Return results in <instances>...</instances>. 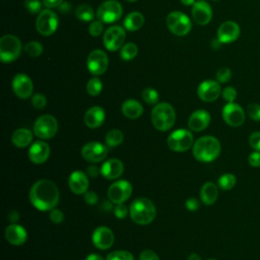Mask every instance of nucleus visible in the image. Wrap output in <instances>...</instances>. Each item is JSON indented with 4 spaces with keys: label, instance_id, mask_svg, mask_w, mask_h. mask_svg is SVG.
I'll list each match as a JSON object with an SVG mask.
<instances>
[{
    "label": "nucleus",
    "instance_id": "4468645a",
    "mask_svg": "<svg viewBox=\"0 0 260 260\" xmlns=\"http://www.w3.org/2000/svg\"><path fill=\"white\" fill-rule=\"evenodd\" d=\"M108 64L109 60L107 54L100 49L91 51L86 60L87 69L93 75H101L105 73L108 68Z\"/></svg>",
    "mask_w": 260,
    "mask_h": 260
},
{
    "label": "nucleus",
    "instance_id": "6e6d98bb",
    "mask_svg": "<svg viewBox=\"0 0 260 260\" xmlns=\"http://www.w3.org/2000/svg\"><path fill=\"white\" fill-rule=\"evenodd\" d=\"M62 2H63V0H43V3L47 8L58 7L62 4Z\"/></svg>",
    "mask_w": 260,
    "mask_h": 260
},
{
    "label": "nucleus",
    "instance_id": "bb28decb",
    "mask_svg": "<svg viewBox=\"0 0 260 260\" xmlns=\"http://www.w3.org/2000/svg\"><path fill=\"white\" fill-rule=\"evenodd\" d=\"M32 141V132L27 128H18L11 135V142L18 148L30 145Z\"/></svg>",
    "mask_w": 260,
    "mask_h": 260
},
{
    "label": "nucleus",
    "instance_id": "f257e3e1",
    "mask_svg": "<svg viewBox=\"0 0 260 260\" xmlns=\"http://www.w3.org/2000/svg\"><path fill=\"white\" fill-rule=\"evenodd\" d=\"M28 198L36 209L40 211H50L55 208L59 202V188L50 180H38L30 187Z\"/></svg>",
    "mask_w": 260,
    "mask_h": 260
},
{
    "label": "nucleus",
    "instance_id": "9b49d317",
    "mask_svg": "<svg viewBox=\"0 0 260 260\" xmlns=\"http://www.w3.org/2000/svg\"><path fill=\"white\" fill-rule=\"evenodd\" d=\"M58 22L59 20L55 12L50 9H44L37 18V30L43 36H50L56 31Z\"/></svg>",
    "mask_w": 260,
    "mask_h": 260
},
{
    "label": "nucleus",
    "instance_id": "cd10ccee",
    "mask_svg": "<svg viewBox=\"0 0 260 260\" xmlns=\"http://www.w3.org/2000/svg\"><path fill=\"white\" fill-rule=\"evenodd\" d=\"M121 110H122V113L123 115L128 118V119H137L139 118L142 113H143V107L142 105L136 101V100H133V99H129V100H126L123 104H122V107H121Z\"/></svg>",
    "mask_w": 260,
    "mask_h": 260
},
{
    "label": "nucleus",
    "instance_id": "49530a36",
    "mask_svg": "<svg viewBox=\"0 0 260 260\" xmlns=\"http://www.w3.org/2000/svg\"><path fill=\"white\" fill-rule=\"evenodd\" d=\"M250 146L257 151H260V131H255L251 133L249 137Z\"/></svg>",
    "mask_w": 260,
    "mask_h": 260
},
{
    "label": "nucleus",
    "instance_id": "39448f33",
    "mask_svg": "<svg viewBox=\"0 0 260 260\" xmlns=\"http://www.w3.org/2000/svg\"><path fill=\"white\" fill-rule=\"evenodd\" d=\"M21 53V43L13 35H5L0 39V59L4 63H10L17 59Z\"/></svg>",
    "mask_w": 260,
    "mask_h": 260
},
{
    "label": "nucleus",
    "instance_id": "ddd939ff",
    "mask_svg": "<svg viewBox=\"0 0 260 260\" xmlns=\"http://www.w3.org/2000/svg\"><path fill=\"white\" fill-rule=\"evenodd\" d=\"M223 121L231 127H239L245 122V112L236 103H228L221 111Z\"/></svg>",
    "mask_w": 260,
    "mask_h": 260
},
{
    "label": "nucleus",
    "instance_id": "bf43d9fd",
    "mask_svg": "<svg viewBox=\"0 0 260 260\" xmlns=\"http://www.w3.org/2000/svg\"><path fill=\"white\" fill-rule=\"evenodd\" d=\"M220 45H221V43L218 41V39L213 40L212 43H211V46H212L214 49H218V48L220 47Z\"/></svg>",
    "mask_w": 260,
    "mask_h": 260
},
{
    "label": "nucleus",
    "instance_id": "0eeeda50",
    "mask_svg": "<svg viewBox=\"0 0 260 260\" xmlns=\"http://www.w3.org/2000/svg\"><path fill=\"white\" fill-rule=\"evenodd\" d=\"M58 132L57 119L49 114L40 116L34 124V134L41 139H51Z\"/></svg>",
    "mask_w": 260,
    "mask_h": 260
},
{
    "label": "nucleus",
    "instance_id": "f3484780",
    "mask_svg": "<svg viewBox=\"0 0 260 260\" xmlns=\"http://www.w3.org/2000/svg\"><path fill=\"white\" fill-rule=\"evenodd\" d=\"M221 93V88L218 81L207 79L202 81L197 87V94L203 102H213L217 100Z\"/></svg>",
    "mask_w": 260,
    "mask_h": 260
},
{
    "label": "nucleus",
    "instance_id": "b1692460",
    "mask_svg": "<svg viewBox=\"0 0 260 260\" xmlns=\"http://www.w3.org/2000/svg\"><path fill=\"white\" fill-rule=\"evenodd\" d=\"M124 172V165L118 158H110L101 167V175L107 180H116Z\"/></svg>",
    "mask_w": 260,
    "mask_h": 260
},
{
    "label": "nucleus",
    "instance_id": "9d476101",
    "mask_svg": "<svg viewBox=\"0 0 260 260\" xmlns=\"http://www.w3.org/2000/svg\"><path fill=\"white\" fill-rule=\"evenodd\" d=\"M132 194V185L127 180L114 182L108 189V198L114 204L124 203Z\"/></svg>",
    "mask_w": 260,
    "mask_h": 260
},
{
    "label": "nucleus",
    "instance_id": "c85d7f7f",
    "mask_svg": "<svg viewBox=\"0 0 260 260\" xmlns=\"http://www.w3.org/2000/svg\"><path fill=\"white\" fill-rule=\"evenodd\" d=\"M218 197V188L213 182H206L200 189V199L205 205H212Z\"/></svg>",
    "mask_w": 260,
    "mask_h": 260
},
{
    "label": "nucleus",
    "instance_id": "473e14b6",
    "mask_svg": "<svg viewBox=\"0 0 260 260\" xmlns=\"http://www.w3.org/2000/svg\"><path fill=\"white\" fill-rule=\"evenodd\" d=\"M75 15L78 19L83 21H90L94 17L92 8L86 4H81L77 6V8L75 9Z\"/></svg>",
    "mask_w": 260,
    "mask_h": 260
},
{
    "label": "nucleus",
    "instance_id": "680f3d73",
    "mask_svg": "<svg viewBox=\"0 0 260 260\" xmlns=\"http://www.w3.org/2000/svg\"><path fill=\"white\" fill-rule=\"evenodd\" d=\"M126 1H128V2H135L136 0H126Z\"/></svg>",
    "mask_w": 260,
    "mask_h": 260
},
{
    "label": "nucleus",
    "instance_id": "e2e57ef3",
    "mask_svg": "<svg viewBox=\"0 0 260 260\" xmlns=\"http://www.w3.org/2000/svg\"><path fill=\"white\" fill-rule=\"evenodd\" d=\"M207 260H216V259H207Z\"/></svg>",
    "mask_w": 260,
    "mask_h": 260
},
{
    "label": "nucleus",
    "instance_id": "c9c22d12",
    "mask_svg": "<svg viewBox=\"0 0 260 260\" xmlns=\"http://www.w3.org/2000/svg\"><path fill=\"white\" fill-rule=\"evenodd\" d=\"M24 51L30 57H38L43 53V45L37 41H31L24 46Z\"/></svg>",
    "mask_w": 260,
    "mask_h": 260
},
{
    "label": "nucleus",
    "instance_id": "72a5a7b5",
    "mask_svg": "<svg viewBox=\"0 0 260 260\" xmlns=\"http://www.w3.org/2000/svg\"><path fill=\"white\" fill-rule=\"evenodd\" d=\"M137 53H138V48L133 43H128V44L122 46V48L120 50V56L125 61L134 59L136 57Z\"/></svg>",
    "mask_w": 260,
    "mask_h": 260
},
{
    "label": "nucleus",
    "instance_id": "ea45409f",
    "mask_svg": "<svg viewBox=\"0 0 260 260\" xmlns=\"http://www.w3.org/2000/svg\"><path fill=\"white\" fill-rule=\"evenodd\" d=\"M232 78V71L228 67H221L216 72V81L219 83H225Z\"/></svg>",
    "mask_w": 260,
    "mask_h": 260
},
{
    "label": "nucleus",
    "instance_id": "f704fd0d",
    "mask_svg": "<svg viewBox=\"0 0 260 260\" xmlns=\"http://www.w3.org/2000/svg\"><path fill=\"white\" fill-rule=\"evenodd\" d=\"M103 89V83L98 77H92L86 83V91L90 95H98Z\"/></svg>",
    "mask_w": 260,
    "mask_h": 260
},
{
    "label": "nucleus",
    "instance_id": "423d86ee",
    "mask_svg": "<svg viewBox=\"0 0 260 260\" xmlns=\"http://www.w3.org/2000/svg\"><path fill=\"white\" fill-rule=\"evenodd\" d=\"M194 138L191 131L187 129H177L173 131L167 139L169 148L175 152H184L194 144Z\"/></svg>",
    "mask_w": 260,
    "mask_h": 260
},
{
    "label": "nucleus",
    "instance_id": "13d9d810",
    "mask_svg": "<svg viewBox=\"0 0 260 260\" xmlns=\"http://www.w3.org/2000/svg\"><path fill=\"white\" fill-rule=\"evenodd\" d=\"M187 260H201V258H200V256H199L198 254L192 253V254L189 255V257L187 258Z\"/></svg>",
    "mask_w": 260,
    "mask_h": 260
},
{
    "label": "nucleus",
    "instance_id": "dca6fc26",
    "mask_svg": "<svg viewBox=\"0 0 260 260\" xmlns=\"http://www.w3.org/2000/svg\"><path fill=\"white\" fill-rule=\"evenodd\" d=\"M91 241L95 248L100 250H107L113 246L115 242V236L111 229L102 225L93 231L91 235Z\"/></svg>",
    "mask_w": 260,
    "mask_h": 260
},
{
    "label": "nucleus",
    "instance_id": "412c9836",
    "mask_svg": "<svg viewBox=\"0 0 260 260\" xmlns=\"http://www.w3.org/2000/svg\"><path fill=\"white\" fill-rule=\"evenodd\" d=\"M192 17L197 24L205 25L212 18L210 5L204 0H197L192 5Z\"/></svg>",
    "mask_w": 260,
    "mask_h": 260
},
{
    "label": "nucleus",
    "instance_id": "20e7f679",
    "mask_svg": "<svg viewBox=\"0 0 260 260\" xmlns=\"http://www.w3.org/2000/svg\"><path fill=\"white\" fill-rule=\"evenodd\" d=\"M151 122L158 131L170 130L176 122V112L168 103H159L151 111Z\"/></svg>",
    "mask_w": 260,
    "mask_h": 260
},
{
    "label": "nucleus",
    "instance_id": "1a4fd4ad",
    "mask_svg": "<svg viewBox=\"0 0 260 260\" xmlns=\"http://www.w3.org/2000/svg\"><path fill=\"white\" fill-rule=\"evenodd\" d=\"M122 5L116 0H107L103 2L96 11L98 19L103 23H112L120 19L122 16Z\"/></svg>",
    "mask_w": 260,
    "mask_h": 260
},
{
    "label": "nucleus",
    "instance_id": "a878e982",
    "mask_svg": "<svg viewBox=\"0 0 260 260\" xmlns=\"http://www.w3.org/2000/svg\"><path fill=\"white\" fill-rule=\"evenodd\" d=\"M106 118V113L102 107L93 106L89 108L84 114V123L88 128L94 129L103 125Z\"/></svg>",
    "mask_w": 260,
    "mask_h": 260
},
{
    "label": "nucleus",
    "instance_id": "4c0bfd02",
    "mask_svg": "<svg viewBox=\"0 0 260 260\" xmlns=\"http://www.w3.org/2000/svg\"><path fill=\"white\" fill-rule=\"evenodd\" d=\"M106 260H134V256L128 251L117 250L108 254Z\"/></svg>",
    "mask_w": 260,
    "mask_h": 260
},
{
    "label": "nucleus",
    "instance_id": "8fccbe9b",
    "mask_svg": "<svg viewBox=\"0 0 260 260\" xmlns=\"http://www.w3.org/2000/svg\"><path fill=\"white\" fill-rule=\"evenodd\" d=\"M83 198H84V201L86 204L88 205H94L96 202H98V199H99V196L96 195L95 192L93 191H86L84 194H83Z\"/></svg>",
    "mask_w": 260,
    "mask_h": 260
},
{
    "label": "nucleus",
    "instance_id": "864d4df0",
    "mask_svg": "<svg viewBox=\"0 0 260 260\" xmlns=\"http://www.w3.org/2000/svg\"><path fill=\"white\" fill-rule=\"evenodd\" d=\"M85 173L89 178H95L99 174H101V169H98L95 166H89L87 167Z\"/></svg>",
    "mask_w": 260,
    "mask_h": 260
},
{
    "label": "nucleus",
    "instance_id": "c756f323",
    "mask_svg": "<svg viewBox=\"0 0 260 260\" xmlns=\"http://www.w3.org/2000/svg\"><path fill=\"white\" fill-rule=\"evenodd\" d=\"M144 23V17L140 12L134 11L129 13L124 19V27L128 30L134 31L139 29Z\"/></svg>",
    "mask_w": 260,
    "mask_h": 260
},
{
    "label": "nucleus",
    "instance_id": "2f4dec72",
    "mask_svg": "<svg viewBox=\"0 0 260 260\" xmlns=\"http://www.w3.org/2000/svg\"><path fill=\"white\" fill-rule=\"evenodd\" d=\"M236 182H237V179L235 177L234 174H231V173H225V174H222L218 180H217V185L218 187L223 190V191H229L231 189L234 188V186L236 185Z\"/></svg>",
    "mask_w": 260,
    "mask_h": 260
},
{
    "label": "nucleus",
    "instance_id": "a211bd4d",
    "mask_svg": "<svg viewBox=\"0 0 260 260\" xmlns=\"http://www.w3.org/2000/svg\"><path fill=\"white\" fill-rule=\"evenodd\" d=\"M12 89L19 99H27L32 93L34 84L26 74L18 73L12 79Z\"/></svg>",
    "mask_w": 260,
    "mask_h": 260
},
{
    "label": "nucleus",
    "instance_id": "58836bf2",
    "mask_svg": "<svg viewBox=\"0 0 260 260\" xmlns=\"http://www.w3.org/2000/svg\"><path fill=\"white\" fill-rule=\"evenodd\" d=\"M248 116L253 121H260V105L256 103H251L247 106Z\"/></svg>",
    "mask_w": 260,
    "mask_h": 260
},
{
    "label": "nucleus",
    "instance_id": "79ce46f5",
    "mask_svg": "<svg viewBox=\"0 0 260 260\" xmlns=\"http://www.w3.org/2000/svg\"><path fill=\"white\" fill-rule=\"evenodd\" d=\"M221 95L225 102L234 103L237 98V90L233 86H226L221 91Z\"/></svg>",
    "mask_w": 260,
    "mask_h": 260
},
{
    "label": "nucleus",
    "instance_id": "5701e85b",
    "mask_svg": "<svg viewBox=\"0 0 260 260\" xmlns=\"http://www.w3.org/2000/svg\"><path fill=\"white\" fill-rule=\"evenodd\" d=\"M5 239L13 246H21L27 240L26 230L17 223H10L5 229Z\"/></svg>",
    "mask_w": 260,
    "mask_h": 260
},
{
    "label": "nucleus",
    "instance_id": "e433bc0d",
    "mask_svg": "<svg viewBox=\"0 0 260 260\" xmlns=\"http://www.w3.org/2000/svg\"><path fill=\"white\" fill-rule=\"evenodd\" d=\"M142 99L148 105H156L159 99L158 92L152 87H146L142 91Z\"/></svg>",
    "mask_w": 260,
    "mask_h": 260
},
{
    "label": "nucleus",
    "instance_id": "7c9ffc66",
    "mask_svg": "<svg viewBox=\"0 0 260 260\" xmlns=\"http://www.w3.org/2000/svg\"><path fill=\"white\" fill-rule=\"evenodd\" d=\"M124 140L123 132L118 129L110 130L105 137V142L108 147H116L120 145Z\"/></svg>",
    "mask_w": 260,
    "mask_h": 260
},
{
    "label": "nucleus",
    "instance_id": "2eb2a0df",
    "mask_svg": "<svg viewBox=\"0 0 260 260\" xmlns=\"http://www.w3.org/2000/svg\"><path fill=\"white\" fill-rule=\"evenodd\" d=\"M125 38V30L121 26H110L104 34V46L109 51H117L122 47Z\"/></svg>",
    "mask_w": 260,
    "mask_h": 260
},
{
    "label": "nucleus",
    "instance_id": "a19ab883",
    "mask_svg": "<svg viewBox=\"0 0 260 260\" xmlns=\"http://www.w3.org/2000/svg\"><path fill=\"white\" fill-rule=\"evenodd\" d=\"M31 105L37 110H42L47 105V99L42 93H36L31 98Z\"/></svg>",
    "mask_w": 260,
    "mask_h": 260
},
{
    "label": "nucleus",
    "instance_id": "393cba45",
    "mask_svg": "<svg viewBox=\"0 0 260 260\" xmlns=\"http://www.w3.org/2000/svg\"><path fill=\"white\" fill-rule=\"evenodd\" d=\"M211 120L210 114L205 110H197L193 112L188 120V126L190 130L195 132H200L207 128Z\"/></svg>",
    "mask_w": 260,
    "mask_h": 260
},
{
    "label": "nucleus",
    "instance_id": "c03bdc74",
    "mask_svg": "<svg viewBox=\"0 0 260 260\" xmlns=\"http://www.w3.org/2000/svg\"><path fill=\"white\" fill-rule=\"evenodd\" d=\"M24 7L30 13H38V12L41 11L42 3L40 2V0H25L24 1Z\"/></svg>",
    "mask_w": 260,
    "mask_h": 260
},
{
    "label": "nucleus",
    "instance_id": "603ef678",
    "mask_svg": "<svg viewBox=\"0 0 260 260\" xmlns=\"http://www.w3.org/2000/svg\"><path fill=\"white\" fill-rule=\"evenodd\" d=\"M185 207L190 211H196L200 207V203L196 198L190 197L185 201Z\"/></svg>",
    "mask_w": 260,
    "mask_h": 260
},
{
    "label": "nucleus",
    "instance_id": "37998d69",
    "mask_svg": "<svg viewBox=\"0 0 260 260\" xmlns=\"http://www.w3.org/2000/svg\"><path fill=\"white\" fill-rule=\"evenodd\" d=\"M103 30H104V25H103V22L101 20L93 21L88 26V32L92 37L100 36L103 32Z\"/></svg>",
    "mask_w": 260,
    "mask_h": 260
},
{
    "label": "nucleus",
    "instance_id": "de8ad7c7",
    "mask_svg": "<svg viewBox=\"0 0 260 260\" xmlns=\"http://www.w3.org/2000/svg\"><path fill=\"white\" fill-rule=\"evenodd\" d=\"M50 219L52 222L56 224L61 223L64 220V213L60 209L55 207L52 210H50Z\"/></svg>",
    "mask_w": 260,
    "mask_h": 260
},
{
    "label": "nucleus",
    "instance_id": "0e129e2a",
    "mask_svg": "<svg viewBox=\"0 0 260 260\" xmlns=\"http://www.w3.org/2000/svg\"><path fill=\"white\" fill-rule=\"evenodd\" d=\"M213 1H217V0H213Z\"/></svg>",
    "mask_w": 260,
    "mask_h": 260
},
{
    "label": "nucleus",
    "instance_id": "4d7b16f0",
    "mask_svg": "<svg viewBox=\"0 0 260 260\" xmlns=\"http://www.w3.org/2000/svg\"><path fill=\"white\" fill-rule=\"evenodd\" d=\"M85 260H105L101 255L99 254H95V253H91V254H88L85 258Z\"/></svg>",
    "mask_w": 260,
    "mask_h": 260
},
{
    "label": "nucleus",
    "instance_id": "f8f14e48",
    "mask_svg": "<svg viewBox=\"0 0 260 260\" xmlns=\"http://www.w3.org/2000/svg\"><path fill=\"white\" fill-rule=\"evenodd\" d=\"M82 157L89 162L103 161L108 155V147L98 141H90L85 143L81 148Z\"/></svg>",
    "mask_w": 260,
    "mask_h": 260
},
{
    "label": "nucleus",
    "instance_id": "6ab92c4d",
    "mask_svg": "<svg viewBox=\"0 0 260 260\" xmlns=\"http://www.w3.org/2000/svg\"><path fill=\"white\" fill-rule=\"evenodd\" d=\"M51 148L50 145L42 140L35 141L30 144L28 149V158L32 164L41 165L44 164L50 156Z\"/></svg>",
    "mask_w": 260,
    "mask_h": 260
},
{
    "label": "nucleus",
    "instance_id": "052dcab7",
    "mask_svg": "<svg viewBox=\"0 0 260 260\" xmlns=\"http://www.w3.org/2000/svg\"><path fill=\"white\" fill-rule=\"evenodd\" d=\"M181 2L184 4V5H193L195 0H181Z\"/></svg>",
    "mask_w": 260,
    "mask_h": 260
},
{
    "label": "nucleus",
    "instance_id": "aec40b11",
    "mask_svg": "<svg viewBox=\"0 0 260 260\" xmlns=\"http://www.w3.org/2000/svg\"><path fill=\"white\" fill-rule=\"evenodd\" d=\"M240 26L237 22L228 20L222 22L217 29V39L221 44L235 42L240 37Z\"/></svg>",
    "mask_w": 260,
    "mask_h": 260
},
{
    "label": "nucleus",
    "instance_id": "6e6552de",
    "mask_svg": "<svg viewBox=\"0 0 260 260\" xmlns=\"http://www.w3.org/2000/svg\"><path fill=\"white\" fill-rule=\"evenodd\" d=\"M167 25L171 32L179 37L187 35L192 27L190 18L180 11H173L167 16Z\"/></svg>",
    "mask_w": 260,
    "mask_h": 260
},
{
    "label": "nucleus",
    "instance_id": "a18cd8bd",
    "mask_svg": "<svg viewBox=\"0 0 260 260\" xmlns=\"http://www.w3.org/2000/svg\"><path fill=\"white\" fill-rule=\"evenodd\" d=\"M129 213V209L128 207L124 204V203H120V204H116L115 208H114V214L117 218L119 219H123L125 218Z\"/></svg>",
    "mask_w": 260,
    "mask_h": 260
},
{
    "label": "nucleus",
    "instance_id": "5fc2aeb1",
    "mask_svg": "<svg viewBox=\"0 0 260 260\" xmlns=\"http://www.w3.org/2000/svg\"><path fill=\"white\" fill-rule=\"evenodd\" d=\"M7 218H8L10 223H16L19 220V212L15 209H12L8 212Z\"/></svg>",
    "mask_w": 260,
    "mask_h": 260
},
{
    "label": "nucleus",
    "instance_id": "4be33fe9",
    "mask_svg": "<svg viewBox=\"0 0 260 260\" xmlns=\"http://www.w3.org/2000/svg\"><path fill=\"white\" fill-rule=\"evenodd\" d=\"M88 176L82 171H73L68 178V186L76 195L84 194L88 190Z\"/></svg>",
    "mask_w": 260,
    "mask_h": 260
},
{
    "label": "nucleus",
    "instance_id": "7ed1b4c3",
    "mask_svg": "<svg viewBox=\"0 0 260 260\" xmlns=\"http://www.w3.org/2000/svg\"><path fill=\"white\" fill-rule=\"evenodd\" d=\"M129 213L131 219L135 223L145 225L154 219L156 215V208L151 200L145 197H140L132 201Z\"/></svg>",
    "mask_w": 260,
    "mask_h": 260
},
{
    "label": "nucleus",
    "instance_id": "f03ea898",
    "mask_svg": "<svg viewBox=\"0 0 260 260\" xmlns=\"http://www.w3.org/2000/svg\"><path fill=\"white\" fill-rule=\"evenodd\" d=\"M221 145L214 136H202L198 138L192 146L193 156L201 162H211L217 158L220 153Z\"/></svg>",
    "mask_w": 260,
    "mask_h": 260
},
{
    "label": "nucleus",
    "instance_id": "09e8293b",
    "mask_svg": "<svg viewBox=\"0 0 260 260\" xmlns=\"http://www.w3.org/2000/svg\"><path fill=\"white\" fill-rule=\"evenodd\" d=\"M139 260H159V258L154 251L150 249H145L140 253Z\"/></svg>",
    "mask_w": 260,
    "mask_h": 260
},
{
    "label": "nucleus",
    "instance_id": "3c124183",
    "mask_svg": "<svg viewBox=\"0 0 260 260\" xmlns=\"http://www.w3.org/2000/svg\"><path fill=\"white\" fill-rule=\"evenodd\" d=\"M248 161L251 167L259 168L260 167V151L255 150L252 153H250V155L248 157Z\"/></svg>",
    "mask_w": 260,
    "mask_h": 260
}]
</instances>
